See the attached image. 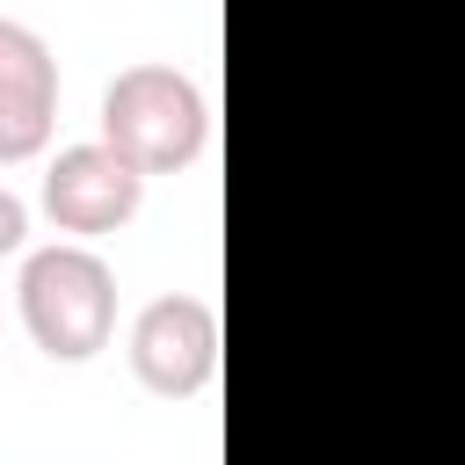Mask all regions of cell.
<instances>
[{
  "instance_id": "6da1fadb",
  "label": "cell",
  "mask_w": 465,
  "mask_h": 465,
  "mask_svg": "<svg viewBox=\"0 0 465 465\" xmlns=\"http://www.w3.org/2000/svg\"><path fill=\"white\" fill-rule=\"evenodd\" d=\"M211 138V102L174 65H124L102 87V145L138 174H182Z\"/></svg>"
},
{
  "instance_id": "7a4b0ae2",
  "label": "cell",
  "mask_w": 465,
  "mask_h": 465,
  "mask_svg": "<svg viewBox=\"0 0 465 465\" xmlns=\"http://www.w3.org/2000/svg\"><path fill=\"white\" fill-rule=\"evenodd\" d=\"M22 327L29 341L51 356V363H87L109 349L116 334V276L94 247L80 240H58V247H36L22 262Z\"/></svg>"
},
{
  "instance_id": "3957f363",
  "label": "cell",
  "mask_w": 465,
  "mask_h": 465,
  "mask_svg": "<svg viewBox=\"0 0 465 465\" xmlns=\"http://www.w3.org/2000/svg\"><path fill=\"white\" fill-rule=\"evenodd\" d=\"M131 371L145 392L160 400H196L218 378V312L189 291H160L153 305H138L131 341H124Z\"/></svg>"
},
{
  "instance_id": "277c9868",
  "label": "cell",
  "mask_w": 465,
  "mask_h": 465,
  "mask_svg": "<svg viewBox=\"0 0 465 465\" xmlns=\"http://www.w3.org/2000/svg\"><path fill=\"white\" fill-rule=\"evenodd\" d=\"M138 203H145V174H138L131 160H116L102 138L65 145V153L44 167V211H51V225L73 232V240H94V232L131 225Z\"/></svg>"
},
{
  "instance_id": "5b68a950",
  "label": "cell",
  "mask_w": 465,
  "mask_h": 465,
  "mask_svg": "<svg viewBox=\"0 0 465 465\" xmlns=\"http://www.w3.org/2000/svg\"><path fill=\"white\" fill-rule=\"evenodd\" d=\"M58 124V58L29 22L0 15V167L36 160Z\"/></svg>"
},
{
  "instance_id": "8992f818",
  "label": "cell",
  "mask_w": 465,
  "mask_h": 465,
  "mask_svg": "<svg viewBox=\"0 0 465 465\" xmlns=\"http://www.w3.org/2000/svg\"><path fill=\"white\" fill-rule=\"evenodd\" d=\"M22 240H29V211H22L15 189H0V254H15Z\"/></svg>"
}]
</instances>
